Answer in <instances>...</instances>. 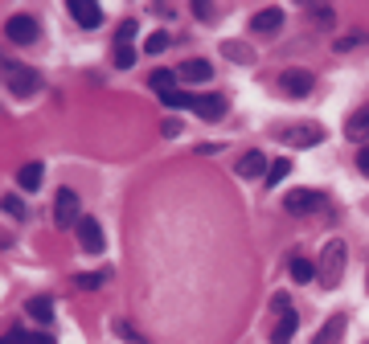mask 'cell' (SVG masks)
Segmentation results:
<instances>
[{"instance_id":"obj_1","label":"cell","mask_w":369,"mask_h":344,"mask_svg":"<svg viewBox=\"0 0 369 344\" xmlns=\"http://www.w3.org/2000/svg\"><path fill=\"white\" fill-rule=\"evenodd\" d=\"M4 78H8V95H17V98H29L41 91V74L29 70V66H21V62H4Z\"/></svg>"},{"instance_id":"obj_2","label":"cell","mask_w":369,"mask_h":344,"mask_svg":"<svg viewBox=\"0 0 369 344\" xmlns=\"http://www.w3.org/2000/svg\"><path fill=\"white\" fill-rule=\"evenodd\" d=\"M341 275H345V242L332 238L329 246H324V254H320V283L336 287L341 283Z\"/></svg>"},{"instance_id":"obj_3","label":"cell","mask_w":369,"mask_h":344,"mask_svg":"<svg viewBox=\"0 0 369 344\" xmlns=\"http://www.w3.org/2000/svg\"><path fill=\"white\" fill-rule=\"evenodd\" d=\"M54 222H58L62 229H66V226L78 229V222H82V205H78V193L74 189H62L58 193V201H54Z\"/></svg>"},{"instance_id":"obj_4","label":"cell","mask_w":369,"mask_h":344,"mask_svg":"<svg viewBox=\"0 0 369 344\" xmlns=\"http://www.w3.org/2000/svg\"><path fill=\"white\" fill-rule=\"evenodd\" d=\"M4 38L13 41V45H33V41H38V21L29 17V13L8 17V25H4Z\"/></svg>"},{"instance_id":"obj_5","label":"cell","mask_w":369,"mask_h":344,"mask_svg":"<svg viewBox=\"0 0 369 344\" xmlns=\"http://www.w3.org/2000/svg\"><path fill=\"white\" fill-rule=\"evenodd\" d=\"M78 246L86 250V254H98V250L107 246V234L98 226V217H82L78 222Z\"/></svg>"},{"instance_id":"obj_6","label":"cell","mask_w":369,"mask_h":344,"mask_svg":"<svg viewBox=\"0 0 369 344\" xmlns=\"http://www.w3.org/2000/svg\"><path fill=\"white\" fill-rule=\"evenodd\" d=\"M283 205H288V213H316V210H324V193H316V189H292Z\"/></svg>"},{"instance_id":"obj_7","label":"cell","mask_w":369,"mask_h":344,"mask_svg":"<svg viewBox=\"0 0 369 344\" xmlns=\"http://www.w3.org/2000/svg\"><path fill=\"white\" fill-rule=\"evenodd\" d=\"M279 86H283V95H292V98H308L312 86H316V78H312L308 70H288V74L279 78Z\"/></svg>"},{"instance_id":"obj_8","label":"cell","mask_w":369,"mask_h":344,"mask_svg":"<svg viewBox=\"0 0 369 344\" xmlns=\"http://www.w3.org/2000/svg\"><path fill=\"white\" fill-rule=\"evenodd\" d=\"M70 17H74L82 29H98V25H103V8L91 4V0H70Z\"/></svg>"},{"instance_id":"obj_9","label":"cell","mask_w":369,"mask_h":344,"mask_svg":"<svg viewBox=\"0 0 369 344\" xmlns=\"http://www.w3.org/2000/svg\"><path fill=\"white\" fill-rule=\"evenodd\" d=\"M41 180H45V168H41V160H29V164H21L17 168V185L25 193H38Z\"/></svg>"},{"instance_id":"obj_10","label":"cell","mask_w":369,"mask_h":344,"mask_svg":"<svg viewBox=\"0 0 369 344\" xmlns=\"http://www.w3.org/2000/svg\"><path fill=\"white\" fill-rule=\"evenodd\" d=\"M279 25H283V8H263V13H254V21H251V29L254 33H267V38H271V33H279Z\"/></svg>"},{"instance_id":"obj_11","label":"cell","mask_w":369,"mask_h":344,"mask_svg":"<svg viewBox=\"0 0 369 344\" xmlns=\"http://www.w3.org/2000/svg\"><path fill=\"white\" fill-rule=\"evenodd\" d=\"M267 168H271V160L263 152H246L242 160H238V176H246V180H254V176H267Z\"/></svg>"},{"instance_id":"obj_12","label":"cell","mask_w":369,"mask_h":344,"mask_svg":"<svg viewBox=\"0 0 369 344\" xmlns=\"http://www.w3.org/2000/svg\"><path fill=\"white\" fill-rule=\"evenodd\" d=\"M283 139H288V144H295V148H312V144H320V139H324V132H320L316 123H300V127H295V132H288Z\"/></svg>"},{"instance_id":"obj_13","label":"cell","mask_w":369,"mask_h":344,"mask_svg":"<svg viewBox=\"0 0 369 344\" xmlns=\"http://www.w3.org/2000/svg\"><path fill=\"white\" fill-rule=\"evenodd\" d=\"M345 135H349V139H365L369 135V103L365 107H357V111L345 119Z\"/></svg>"},{"instance_id":"obj_14","label":"cell","mask_w":369,"mask_h":344,"mask_svg":"<svg viewBox=\"0 0 369 344\" xmlns=\"http://www.w3.org/2000/svg\"><path fill=\"white\" fill-rule=\"evenodd\" d=\"M197 115L210 119V123L222 119V115H226V95H201V98H197Z\"/></svg>"},{"instance_id":"obj_15","label":"cell","mask_w":369,"mask_h":344,"mask_svg":"<svg viewBox=\"0 0 369 344\" xmlns=\"http://www.w3.org/2000/svg\"><path fill=\"white\" fill-rule=\"evenodd\" d=\"M295 328H300V316H295V311H288V316H279V324L271 328V344H292Z\"/></svg>"},{"instance_id":"obj_16","label":"cell","mask_w":369,"mask_h":344,"mask_svg":"<svg viewBox=\"0 0 369 344\" xmlns=\"http://www.w3.org/2000/svg\"><path fill=\"white\" fill-rule=\"evenodd\" d=\"M25 311H29L38 324H54V299H50V295H38V299H29V304H25Z\"/></svg>"},{"instance_id":"obj_17","label":"cell","mask_w":369,"mask_h":344,"mask_svg":"<svg viewBox=\"0 0 369 344\" xmlns=\"http://www.w3.org/2000/svg\"><path fill=\"white\" fill-rule=\"evenodd\" d=\"M341 336H345V316H332L329 324H324L320 332H316V336H312V344H336Z\"/></svg>"},{"instance_id":"obj_18","label":"cell","mask_w":369,"mask_h":344,"mask_svg":"<svg viewBox=\"0 0 369 344\" xmlns=\"http://www.w3.org/2000/svg\"><path fill=\"white\" fill-rule=\"evenodd\" d=\"M181 78H185V82H210V78H214V66L201 62V57H197V62H185V66H181Z\"/></svg>"},{"instance_id":"obj_19","label":"cell","mask_w":369,"mask_h":344,"mask_svg":"<svg viewBox=\"0 0 369 344\" xmlns=\"http://www.w3.org/2000/svg\"><path fill=\"white\" fill-rule=\"evenodd\" d=\"M197 98H201V95H189V91H169V95H160V103H164V107H176V111H181V107L197 111Z\"/></svg>"},{"instance_id":"obj_20","label":"cell","mask_w":369,"mask_h":344,"mask_svg":"<svg viewBox=\"0 0 369 344\" xmlns=\"http://www.w3.org/2000/svg\"><path fill=\"white\" fill-rule=\"evenodd\" d=\"M288 270H292L295 283H312V279H316V267H312L308 258H300V254L292 258V267H288Z\"/></svg>"},{"instance_id":"obj_21","label":"cell","mask_w":369,"mask_h":344,"mask_svg":"<svg viewBox=\"0 0 369 344\" xmlns=\"http://www.w3.org/2000/svg\"><path fill=\"white\" fill-rule=\"evenodd\" d=\"M288 172H292V160H271V168H267V176H263V185H267V189H275V185H279Z\"/></svg>"},{"instance_id":"obj_22","label":"cell","mask_w":369,"mask_h":344,"mask_svg":"<svg viewBox=\"0 0 369 344\" xmlns=\"http://www.w3.org/2000/svg\"><path fill=\"white\" fill-rule=\"evenodd\" d=\"M4 344H54L50 336H38V332H21V328H13L8 336H4Z\"/></svg>"},{"instance_id":"obj_23","label":"cell","mask_w":369,"mask_h":344,"mask_svg":"<svg viewBox=\"0 0 369 344\" xmlns=\"http://www.w3.org/2000/svg\"><path fill=\"white\" fill-rule=\"evenodd\" d=\"M173 70H152V74H148V86H152V91H160V95H169V91H173Z\"/></svg>"},{"instance_id":"obj_24","label":"cell","mask_w":369,"mask_h":344,"mask_svg":"<svg viewBox=\"0 0 369 344\" xmlns=\"http://www.w3.org/2000/svg\"><path fill=\"white\" fill-rule=\"evenodd\" d=\"M308 13H312V21H316L320 29H332V21H336V13H332L329 4H312Z\"/></svg>"},{"instance_id":"obj_25","label":"cell","mask_w":369,"mask_h":344,"mask_svg":"<svg viewBox=\"0 0 369 344\" xmlns=\"http://www.w3.org/2000/svg\"><path fill=\"white\" fill-rule=\"evenodd\" d=\"M136 21H123V25H119L115 29V45H132V41H136Z\"/></svg>"},{"instance_id":"obj_26","label":"cell","mask_w":369,"mask_h":344,"mask_svg":"<svg viewBox=\"0 0 369 344\" xmlns=\"http://www.w3.org/2000/svg\"><path fill=\"white\" fill-rule=\"evenodd\" d=\"M136 62V45H115V66L119 70H127Z\"/></svg>"},{"instance_id":"obj_27","label":"cell","mask_w":369,"mask_h":344,"mask_svg":"<svg viewBox=\"0 0 369 344\" xmlns=\"http://www.w3.org/2000/svg\"><path fill=\"white\" fill-rule=\"evenodd\" d=\"M74 287H82V291H95V287H103V275H98V270H91V275H74Z\"/></svg>"},{"instance_id":"obj_28","label":"cell","mask_w":369,"mask_h":344,"mask_svg":"<svg viewBox=\"0 0 369 344\" xmlns=\"http://www.w3.org/2000/svg\"><path fill=\"white\" fill-rule=\"evenodd\" d=\"M144 50H148V54H164V50H169V33H152V38L144 41Z\"/></svg>"},{"instance_id":"obj_29","label":"cell","mask_w":369,"mask_h":344,"mask_svg":"<svg viewBox=\"0 0 369 344\" xmlns=\"http://www.w3.org/2000/svg\"><path fill=\"white\" fill-rule=\"evenodd\" d=\"M271 311H275V316H288V311H292V299H288V295H275Z\"/></svg>"},{"instance_id":"obj_30","label":"cell","mask_w":369,"mask_h":344,"mask_svg":"<svg viewBox=\"0 0 369 344\" xmlns=\"http://www.w3.org/2000/svg\"><path fill=\"white\" fill-rule=\"evenodd\" d=\"M4 213L8 217H25V205H21L17 197H4Z\"/></svg>"},{"instance_id":"obj_31","label":"cell","mask_w":369,"mask_h":344,"mask_svg":"<svg viewBox=\"0 0 369 344\" xmlns=\"http://www.w3.org/2000/svg\"><path fill=\"white\" fill-rule=\"evenodd\" d=\"M193 13H197V17H201V21H210V17H214V13H217V8H214V4H197Z\"/></svg>"},{"instance_id":"obj_32","label":"cell","mask_w":369,"mask_h":344,"mask_svg":"<svg viewBox=\"0 0 369 344\" xmlns=\"http://www.w3.org/2000/svg\"><path fill=\"white\" fill-rule=\"evenodd\" d=\"M357 168L369 176V148H361V152H357Z\"/></svg>"}]
</instances>
